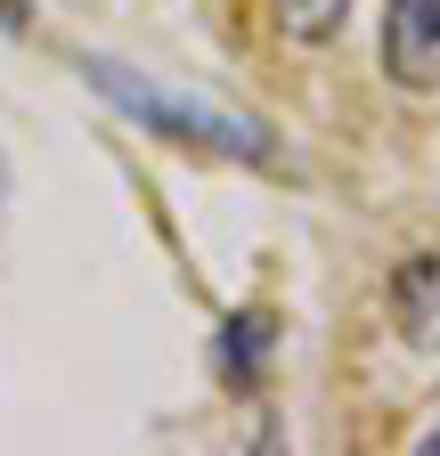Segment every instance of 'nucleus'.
Returning <instances> with one entry per match:
<instances>
[{"label": "nucleus", "instance_id": "f257e3e1", "mask_svg": "<svg viewBox=\"0 0 440 456\" xmlns=\"http://www.w3.org/2000/svg\"><path fill=\"white\" fill-rule=\"evenodd\" d=\"M82 74H90V90H106L131 123H147V131H163V139H196V147H212V155H269V131L253 123V114H229V106H204V98H172V90H155L147 74H131V66H106V57H82Z\"/></svg>", "mask_w": 440, "mask_h": 456}, {"label": "nucleus", "instance_id": "f03ea898", "mask_svg": "<svg viewBox=\"0 0 440 456\" xmlns=\"http://www.w3.org/2000/svg\"><path fill=\"white\" fill-rule=\"evenodd\" d=\"M383 74L400 90H440V0H383Z\"/></svg>", "mask_w": 440, "mask_h": 456}, {"label": "nucleus", "instance_id": "7ed1b4c3", "mask_svg": "<svg viewBox=\"0 0 440 456\" xmlns=\"http://www.w3.org/2000/svg\"><path fill=\"white\" fill-rule=\"evenodd\" d=\"M392 326L416 342V351H440V253L400 261V277H392Z\"/></svg>", "mask_w": 440, "mask_h": 456}, {"label": "nucleus", "instance_id": "20e7f679", "mask_svg": "<svg viewBox=\"0 0 440 456\" xmlns=\"http://www.w3.org/2000/svg\"><path fill=\"white\" fill-rule=\"evenodd\" d=\"M351 17V0H278V25L294 33V41H326Z\"/></svg>", "mask_w": 440, "mask_h": 456}]
</instances>
